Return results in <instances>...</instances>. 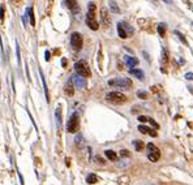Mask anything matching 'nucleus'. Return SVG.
Segmentation results:
<instances>
[{"mask_svg": "<svg viewBox=\"0 0 193 185\" xmlns=\"http://www.w3.org/2000/svg\"><path fill=\"white\" fill-rule=\"evenodd\" d=\"M88 8H89V10H88V16H86V20H85L86 25H88L91 30H98L99 25L95 20V4H94V3H89Z\"/></svg>", "mask_w": 193, "mask_h": 185, "instance_id": "f257e3e1", "label": "nucleus"}, {"mask_svg": "<svg viewBox=\"0 0 193 185\" xmlns=\"http://www.w3.org/2000/svg\"><path fill=\"white\" fill-rule=\"evenodd\" d=\"M74 69H76V72H77V74L81 76V77H83V78L90 77V76H91L90 68H89V65L86 64V61H83V60L76 63V64H74Z\"/></svg>", "mask_w": 193, "mask_h": 185, "instance_id": "f03ea898", "label": "nucleus"}, {"mask_svg": "<svg viewBox=\"0 0 193 185\" xmlns=\"http://www.w3.org/2000/svg\"><path fill=\"white\" fill-rule=\"evenodd\" d=\"M110 86H115V87H123V89H129L132 87V81L130 78L120 77V78H112L108 81Z\"/></svg>", "mask_w": 193, "mask_h": 185, "instance_id": "7ed1b4c3", "label": "nucleus"}, {"mask_svg": "<svg viewBox=\"0 0 193 185\" xmlns=\"http://www.w3.org/2000/svg\"><path fill=\"white\" fill-rule=\"evenodd\" d=\"M106 100L111 102V103H115V104H120V103L127 102V96L124 94L119 93V91H111V93H108L106 95Z\"/></svg>", "mask_w": 193, "mask_h": 185, "instance_id": "20e7f679", "label": "nucleus"}, {"mask_svg": "<svg viewBox=\"0 0 193 185\" xmlns=\"http://www.w3.org/2000/svg\"><path fill=\"white\" fill-rule=\"evenodd\" d=\"M80 128V120H78V113L74 112V113L70 115L69 120H68V124H67V130L69 133H76Z\"/></svg>", "mask_w": 193, "mask_h": 185, "instance_id": "39448f33", "label": "nucleus"}, {"mask_svg": "<svg viewBox=\"0 0 193 185\" xmlns=\"http://www.w3.org/2000/svg\"><path fill=\"white\" fill-rule=\"evenodd\" d=\"M133 33H134V30H133L128 23H125V22H119V23H117V34H119V36L121 39L128 38L129 34H133Z\"/></svg>", "mask_w": 193, "mask_h": 185, "instance_id": "423d86ee", "label": "nucleus"}, {"mask_svg": "<svg viewBox=\"0 0 193 185\" xmlns=\"http://www.w3.org/2000/svg\"><path fill=\"white\" fill-rule=\"evenodd\" d=\"M146 147H148V150H149V153H148V158H149V160H151V162H156L159 158H161V151H159V149L156 147L154 143H148L146 145Z\"/></svg>", "mask_w": 193, "mask_h": 185, "instance_id": "0eeeda50", "label": "nucleus"}, {"mask_svg": "<svg viewBox=\"0 0 193 185\" xmlns=\"http://www.w3.org/2000/svg\"><path fill=\"white\" fill-rule=\"evenodd\" d=\"M70 44H72V47L76 50V51H78V50L82 48V44H83V38L82 35H81L80 33H72V35H70Z\"/></svg>", "mask_w": 193, "mask_h": 185, "instance_id": "6e6552de", "label": "nucleus"}, {"mask_svg": "<svg viewBox=\"0 0 193 185\" xmlns=\"http://www.w3.org/2000/svg\"><path fill=\"white\" fill-rule=\"evenodd\" d=\"M70 82H72L77 89H85L86 87V80L83 77H81V76H78L77 73L70 77Z\"/></svg>", "mask_w": 193, "mask_h": 185, "instance_id": "1a4fd4ad", "label": "nucleus"}, {"mask_svg": "<svg viewBox=\"0 0 193 185\" xmlns=\"http://www.w3.org/2000/svg\"><path fill=\"white\" fill-rule=\"evenodd\" d=\"M137 129L140 130L141 133H143V134L151 135V137H156V132H155V130H153L151 128L145 127V125H138V128H137Z\"/></svg>", "mask_w": 193, "mask_h": 185, "instance_id": "9d476101", "label": "nucleus"}, {"mask_svg": "<svg viewBox=\"0 0 193 185\" xmlns=\"http://www.w3.org/2000/svg\"><path fill=\"white\" fill-rule=\"evenodd\" d=\"M101 20L106 28L110 26V23H111V18H110V16H108V12H107V9H104V8L101 10Z\"/></svg>", "mask_w": 193, "mask_h": 185, "instance_id": "9b49d317", "label": "nucleus"}, {"mask_svg": "<svg viewBox=\"0 0 193 185\" xmlns=\"http://www.w3.org/2000/svg\"><path fill=\"white\" fill-rule=\"evenodd\" d=\"M129 73H130V74H133V76H136V77H137L138 80H141V81H142L143 77H145V74H143V72L141 69H134V68H130Z\"/></svg>", "mask_w": 193, "mask_h": 185, "instance_id": "f8f14e48", "label": "nucleus"}, {"mask_svg": "<svg viewBox=\"0 0 193 185\" xmlns=\"http://www.w3.org/2000/svg\"><path fill=\"white\" fill-rule=\"evenodd\" d=\"M125 63H127L128 67L133 68V67H136V65L138 64V60L136 59V57H133V56H125Z\"/></svg>", "mask_w": 193, "mask_h": 185, "instance_id": "ddd939ff", "label": "nucleus"}, {"mask_svg": "<svg viewBox=\"0 0 193 185\" xmlns=\"http://www.w3.org/2000/svg\"><path fill=\"white\" fill-rule=\"evenodd\" d=\"M39 74H41V80H42V83H43V89H44V95H46V99L47 102H50V95H48V89H47V85H46V80H44V76L42 73V70L39 69Z\"/></svg>", "mask_w": 193, "mask_h": 185, "instance_id": "4468645a", "label": "nucleus"}, {"mask_svg": "<svg viewBox=\"0 0 193 185\" xmlns=\"http://www.w3.org/2000/svg\"><path fill=\"white\" fill-rule=\"evenodd\" d=\"M26 13H28L29 18H30V23H31V26H34V25H35V18H34L33 7H28V8H26Z\"/></svg>", "mask_w": 193, "mask_h": 185, "instance_id": "2eb2a0df", "label": "nucleus"}, {"mask_svg": "<svg viewBox=\"0 0 193 185\" xmlns=\"http://www.w3.org/2000/svg\"><path fill=\"white\" fill-rule=\"evenodd\" d=\"M104 155H106L107 159H110V160H116L117 159V155L114 150H106L104 151Z\"/></svg>", "mask_w": 193, "mask_h": 185, "instance_id": "dca6fc26", "label": "nucleus"}, {"mask_svg": "<svg viewBox=\"0 0 193 185\" xmlns=\"http://www.w3.org/2000/svg\"><path fill=\"white\" fill-rule=\"evenodd\" d=\"M86 181L89 182V184H95L96 181H98V176L94 173H90L88 177H86Z\"/></svg>", "mask_w": 193, "mask_h": 185, "instance_id": "f3484780", "label": "nucleus"}, {"mask_svg": "<svg viewBox=\"0 0 193 185\" xmlns=\"http://www.w3.org/2000/svg\"><path fill=\"white\" fill-rule=\"evenodd\" d=\"M55 116H56V124H57V127H60V125H61V112H60L59 107H57L56 111H55Z\"/></svg>", "mask_w": 193, "mask_h": 185, "instance_id": "a211bd4d", "label": "nucleus"}, {"mask_svg": "<svg viewBox=\"0 0 193 185\" xmlns=\"http://www.w3.org/2000/svg\"><path fill=\"white\" fill-rule=\"evenodd\" d=\"M158 34L161 36L166 35V23H159L158 25Z\"/></svg>", "mask_w": 193, "mask_h": 185, "instance_id": "6ab92c4d", "label": "nucleus"}, {"mask_svg": "<svg viewBox=\"0 0 193 185\" xmlns=\"http://www.w3.org/2000/svg\"><path fill=\"white\" fill-rule=\"evenodd\" d=\"M133 145H134V147H136V150H137V151H141L143 149V142H142V141H140V140L133 141Z\"/></svg>", "mask_w": 193, "mask_h": 185, "instance_id": "aec40b11", "label": "nucleus"}, {"mask_svg": "<svg viewBox=\"0 0 193 185\" xmlns=\"http://www.w3.org/2000/svg\"><path fill=\"white\" fill-rule=\"evenodd\" d=\"M108 5H110V8L112 9V12H115V13H119V12H120L119 7H117V4H116L115 1H110V3H108Z\"/></svg>", "mask_w": 193, "mask_h": 185, "instance_id": "412c9836", "label": "nucleus"}, {"mask_svg": "<svg viewBox=\"0 0 193 185\" xmlns=\"http://www.w3.org/2000/svg\"><path fill=\"white\" fill-rule=\"evenodd\" d=\"M64 91H65V94H67V95H69V96H72V95H73V93H74V90H73V87L70 86V83H69V85L65 86Z\"/></svg>", "mask_w": 193, "mask_h": 185, "instance_id": "4be33fe9", "label": "nucleus"}, {"mask_svg": "<svg viewBox=\"0 0 193 185\" xmlns=\"http://www.w3.org/2000/svg\"><path fill=\"white\" fill-rule=\"evenodd\" d=\"M16 55H17L18 65H21V56H20V46H18V42H16Z\"/></svg>", "mask_w": 193, "mask_h": 185, "instance_id": "5701e85b", "label": "nucleus"}, {"mask_svg": "<svg viewBox=\"0 0 193 185\" xmlns=\"http://www.w3.org/2000/svg\"><path fill=\"white\" fill-rule=\"evenodd\" d=\"M162 61H163V64H166V63L168 61V54H167V50H166V48L163 50V55H162Z\"/></svg>", "mask_w": 193, "mask_h": 185, "instance_id": "b1692460", "label": "nucleus"}, {"mask_svg": "<svg viewBox=\"0 0 193 185\" xmlns=\"http://www.w3.org/2000/svg\"><path fill=\"white\" fill-rule=\"evenodd\" d=\"M64 4H67L68 7L70 8V9H73V8H77V1H64Z\"/></svg>", "mask_w": 193, "mask_h": 185, "instance_id": "393cba45", "label": "nucleus"}, {"mask_svg": "<svg viewBox=\"0 0 193 185\" xmlns=\"http://www.w3.org/2000/svg\"><path fill=\"white\" fill-rule=\"evenodd\" d=\"M175 34H176V35L179 36V39H180V41L183 42V43H184V44H188V43H187V39L184 38V35H183L181 33H179V31H175Z\"/></svg>", "mask_w": 193, "mask_h": 185, "instance_id": "a878e982", "label": "nucleus"}, {"mask_svg": "<svg viewBox=\"0 0 193 185\" xmlns=\"http://www.w3.org/2000/svg\"><path fill=\"white\" fill-rule=\"evenodd\" d=\"M4 12H5V7L4 5H0V20H4Z\"/></svg>", "mask_w": 193, "mask_h": 185, "instance_id": "bb28decb", "label": "nucleus"}, {"mask_svg": "<svg viewBox=\"0 0 193 185\" xmlns=\"http://www.w3.org/2000/svg\"><path fill=\"white\" fill-rule=\"evenodd\" d=\"M137 95H138V98H143V99H146V98H148V94H146L145 91H138V93H137Z\"/></svg>", "mask_w": 193, "mask_h": 185, "instance_id": "cd10ccee", "label": "nucleus"}, {"mask_svg": "<svg viewBox=\"0 0 193 185\" xmlns=\"http://www.w3.org/2000/svg\"><path fill=\"white\" fill-rule=\"evenodd\" d=\"M138 120H140L141 122H146V121L150 120V117H148V116H138Z\"/></svg>", "mask_w": 193, "mask_h": 185, "instance_id": "c85d7f7f", "label": "nucleus"}, {"mask_svg": "<svg viewBox=\"0 0 193 185\" xmlns=\"http://www.w3.org/2000/svg\"><path fill=\"white\" fill-rule=\"evenodd\" d=\"M22 22H23V26L28 25V13L25 12V14L22 16Z\"/></svg>", "mask_w": 193, "mask_h": 185, "instance_id": "c756f323", "label": "nucleus"}, {"mask_svg": "<svg viewBox=\"0 0 193 185\" xmlns=\"http://www.w3.org/2000/svg\"><path fill=\"white\" fill-rule=\"evenodd\" d=\"M184 78H187V80H189V81H192L193 80V73H185V76H184Z\"/></svg>", "mask_w": 193, "mask_h": 185, "instance_id": "7c9ffc66", "label": "nucleus"}, {"mask_svg": "<svg viewBox=\"0 0 193 185\" xmlns=\"http://www.w3.org/2000/svg\"><path fill=\"white\" fill-rule=\"evenodd\" d=\"M120 155L121 156H129V153H128V150H121L120 151Z\"/></svg>", "mask_w": 193, "mask_h": 185, "instance_id": "2f4dec72", "label": "nucleus"}, {"mask_svg": "<svg viewBox=\"0 0 193 185\" xmlns=\"http://www.w3.org/2000/svg\"><path fill=\"white\" fill-rule=\"evenodd\" d=\"M44 56H46V57H44V59H46L47 61H48V60H50V51H46V54H44Z\"/></svg>", "mask_w": 193, "mask_h": 185, "instance_id": "473e14b6", "label": "nucleus"}]
</instances>
